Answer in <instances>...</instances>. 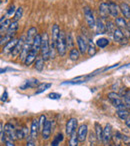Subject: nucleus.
Returning a JSON list of instances; mask_svg holds the SVG:
<instances>
[{
	"label": "nucleus",
	"instance_id": "1",
	"mask_svg": "<svg viewBox=\"0 0 130 146\" xmlns=\"http://www.w3.org/2000/svg\"><path fill=\"white\" fill-rule=\"evenodd\" d=\"M41 36H42V44L40 48V55L45 61H47L50 58V41L46 32L43 33Z\"/></svg>",
	"mask_w": 130,
	"mask_h": 146
},
{
	"label": "nucleus",
	"instance_id": "2",
	"mask_svg": "<svg viewBox=\"0 0 130 146\" xmlns=\"http://www.w3.org/2000/svg\"><path fill=\"white\" fill-rule=\"evenodd\" d=\"M56 50L60 56H64L66 54V50H67V40H66V35H65L64 31L61 30L59 33V36L56 41Z\"/></svg>",
	"mask_w": 130,
	"mask_h": 146
},
{
	"label": "nucleus",
	"instance_id": "3",
	"mask_svg": "<svg viewBox=\"0 0 130 146\" xmlns=\"http://www.w3.org/2000/svg\"><path fill=\"white\" fill-rule=\"evenodd\" d=\"M108 99L111 101L112 105L116 108V109H122V108H127L124 103V101L121 99V96L116 92H110L108 93Z\"/></svg>",
	"mask_w": 130,
	"mask_h": 146
},
{
	"label": "nucleus",
	"instance_id": "4",
	"mask_svg": "<svg viewBox=\"0 0 130 146\" xmlns=\"http://www.w3.org/2000/svg\"><path fill=\"white\" fill-rule=\"evenodd\" d=\"M83 12H84V16H85V19H86V23H87L88 26H89L90 28L95 27L96 19H95V17H94L93 11L88 6H85L83 8Z\"/></svg>",
	"mask_w": 130,
	"mask_h": 146
},
{
	"label": "nucleus",
	"instance_id": "5",
	"mask_svg": "<svg viewBox=\"0 0 130 146\" xmlns=\"http://www.w3.org/2000/svg\"><path fill=\"white\" fill-rule=\"evenodd\" d=\"M78 125V120L76 118H70L66 123V127H65V132L68 136L71 135L73 132L76 131V128Z\"/></svg>",
	"mask_w": 130,
	"mask_h": 146
},
{
	"label": "nucleus",
	"instance_id": "6",
	"mask_svg": "<svg viewBox=\"0 0 130 146\" xmlns=\"http://www.w3.org/2000/svg\"><path fill=\"white\" fill-rule=\"evenodd\" d=\"M113 39L114 41H115L116 43H118V44H124V43L127 42V37L124 35V33L122 32L121 29L119 28H116L115 31L113 32Z\"/></svg>",
	"mask_w": 130,
	"mask_h": 146
},
{
	"label": "nucleus",
	"instance_id": "7",
	"mask_svg": "<svg viewBox=\"0 0 130 146\" xmlns=\"http://www.w3.org/2000/svg\"><path fill=\"white\" fill-rule=\"evenodd\" d=\"M76 40H77L78 49H79L80 53H81V54H85L88 50V42L86 41L85 37L81 36V35H78V36L76 37Z\"/></svg>",
	"mask_w": 130,
	"mask_h": 146
},
{
	"label": "nucleus",
	"instance_id": "8",
	"mask_svg": "<svg viewBox=\"0 0 130 146\" xmlns=\"http://www.w3.org/2000/svg\"><path fill=\"white\" fill-rule=\"evenodd\" d=\"M88 135V127L86 124H82V125L79 126L77 130V136L78 139H79V142H84L87 138Z\"/></svg>",
	"mask_w": 130,
	"mask_h": 146
},
{
	"label": "nucleus",
	"instance_id": "9",
	"mask_svg": "<svg viewBox=\"0 0 130 146\" xmlns=\"http://www.w3.org/2000/svg\"><path fill=\"white\" fill-rule=\"evenodd\" d=\"M99 15L101 17V19H107L108 16L110 15L109 11V6H108L107 2H101L99 5Z\"/></svg>",
	"mask_w": 130,
	"mask_h": 146
},
{
	"label": "nucleus",
	"instance_id": "10",
	"mask_svg": "<svg viewBox=\"0 0 130 146\" xmlns=\"http://www.w3.org/2000/svg\"><path fill=\"white\" fill-rule=\"evenodd\" d=\"M4 129H5V135H6V137H9L11 138V139L15 140L17 139L16 137V129H15V127L12 125L11 123H6L4 126Z\"/></svg>",
	"mask_w": 130,
	"mask_h": 146
},
{
	"label": "nucleus",
	"instance_id": "11",
	"mask_svg": "<svg viewBox=\"0 0 130 146\" xmlns=\"http://www.w3.org/2000/svg\"><path fill=\"white\" fill-rule=\"evenodd\" d=\"M40 130V126H39V120L34 119L31 123L30 127V137L32 139H36L37 136H38V132Z\"/></svg>",
	"mask_w": 130,
	"mask_h": 146
},
{
	"label": "nucleus",
	"instance_id": "12",
	"mask_svg": "<svg viewBox=\"0 0 130 146\" xmlns=\"http://www.w3.org/2000/svg\"><path fill=\"white\" fill-rule=\"evenodd\" d=\"M36 35H37V29L35 28V27L29 28L28 31L26 32V35H25V43H28V44L32 45Z\"/></svg>",
	"mask_w": 130,
	"mask_h": 146
},
{
	"label": "nucleus",
	"instance_id": "13",
	"mask_svg": "<svg viewBox=\"0 0 130 146\" xmlns=\"http://www.w3.org/2000/svg\"><path fill=\"white\" fill-rule=\"evenodd\" d=\"M25 44V35H23L22 37H21L20 39H18V42H17L16 46L14 47V49H13L12 51V56H17V55H20L21 51H22V48L23 46H24Z\"/></svg>",
	"mask_w": 130,
	"mask_h": 146
},
{
	"label": "nucleus",
	"instance_id": "14",
	"mask_svg": "<svg viewBox=\"0 0 130 146\" xmlns=\"http://www.w3.org/2000/svg\"><path fill=\"white\" fill-rule=\"evenodd\" d=\"M51 126H52V123H51L50 120H46V122H45L42 130H41V132H42V138L44 140L49 139V137H50V135H51Z\"/></svg>",
	"mask_w": 130,
	"mask_h": 146
},
{
	"label": "nucleus",
	"instance_id": "15",
	"mask_svg": "<svg viewBox=\"0 0 130 146\" xmlns=\"http://www.w3.org/2000/svg\"><path fill=\"white\" fill-rule=\"evenodd\" d=\"M107 3H108V6H109L110 16L117 18L118 14H119V11H120V7L118 6L115 2H113V1H108Z\"/></svg>",
	"mask_w": 130,
	"mask_h": 146
},
{
	"label": "nucleus",
	"instance_id": "16",
	"mask_svg": "<svg viewBox=\"0 0 130 146\" xmlns=\"http://www.w3.org/2000/svg\"><path fill=\"white\" fill-rule=\"evenodd\" d=\"M17 42H18V39H16V38H12L10 41H9L8 43H6V44L4 45V47H3V53H9V52H11L12 53V51H13V49H14V47L16 46V44H17Z\"/></svg>",
	"mask_w": 130,
	"mask_h": 146
},
{
	"label": "nucleus",
	"instance_id": "17",
	"mask_svg": "<svg viewBox=\"0 0 130 146\" xmlns=\"http://www.w3.org/2000/svg\"><path fill=\"white\" fill-rule=\"evenodd\" d=\"M37 54H38V52H36L35 50H33L32 48H31L30 52L28 53V55H27L26 59L24 60V64L26 65V66H29V65H31L33 62H34L35 60H36L37 58Z\"/></svg>",
	"mask_w": 130,
	"mask_h": 146
},
{
	"label": "nucleus",
	"instance_id": "18",
	"mask_svg": "<svg viewBox=\"0 0 130 146\" xmlns=\"http://www.w3.org/2000/svg\"><path fill=\"white\" fill-rule=\"evenodd\" d=\"M112 127L110 124H106L105 127H104V138H103V142H111V138H112Z\"/></svg>",
	"mask_w": 130,
	"mask_h": 146
},
{
	"label": "nucleus",
	"instance_id": "19",
	"mask_svg": "<svg viewBox=\"0 0 130 146\" xmlns=\"http://www.w3.org/2000/svg\"><path fill=\"white\" fill-rule=\"evenodd\" d=\"M95 29H96V33H97V34H104V33H106L105 24L103 23V21H102L101 18L96 19Z\"/></svg>",
	"mask_w": 130,
	"mask_h": 146
},
{
	"label": "nucleus",
	"instance_id": "20",
	"mask_svg": "<svg viewBox=\"0 0 130 146\" xmlns=\"http://www.w3.org/2000/svg\"><path fill=\"white\" fill-rule=\"evenodd\" d=\"M95 135L97 137L98 141L103 142V138H104V129L102 128V126L100 125L98 122L95 123Z\"/></svg>",
	"mask_w": 130,
	"mask_h": 146
},
{
	"label": "nucleus",
	"instance_id": "21",
	"mask_svg": "<svg viewBox=\"0 0 130 146\" xmlns=\"http://www.w3.org/2000/svg\"><path fill=\"white\" fill-rule=\"evenodd\" d=\"M31 48H32V45L28 44V43H25L24 46H23V48H22V51H21L20 55H19V58H20L21 61H23V62H24V60L26 59L28 53L30 52Z\"/></svg>",
	"mask_w": 130,
	"mask_h": 146
},
{
	"label": "nucleus",
	"instance_id": "22",
	"mask_svg": "<svg viewBox=\"0 0 130 146\" xmlns=\"http://www.w3.org/2000/svg\"><path fill=\"white\" fill-rule=\"evenodd\" d=\"M120 7V11L123 14L124 18L126 19H130V6L125 2H122L121 4L119 5Z\"/></svg>",
	"mask_w": 130,
	"mask_h": 146
},
{
	"label": "nucleus",
	"instance_id": "23",
	"mask_svg": "<svg viewBox=\"0 0 130 146\" xmlns=\"http://www.w3.org/2000/svg\"><path fill=\"white\" fill-rule=\"evenodd\" d=\"M41 44H42V36L40 34H37L32 43V49L36 52H39L41 48Z\"/></svg>",
	"mask_w": 130,
	"mask_h": 146
},
{
	"label": "nucleus",
	"instance_id": "24",
	"mask_svg": "<svg viewBox=\"0 0 130 146\" xmlns=\"http://www.w3.org/2000/svg\"><path fill=\"white\" fill-rule=\"evenodd\" d=\"M18 22L17 21H12L10 24V26H9L8 30L6 31V35H9V36L13 37L15 35V33H16V31L18 30Z\"/></svg>",
	"mask_w": 130,
	"mask_h": 146
},
{
	"label": "nucleus",
	"instance_id": "25",
	"mask_svg": "<svg viewBox=\"0 0 130 146\" xmlns=\"http://www.w3.org/2000/svg\"><path fill=\"white\" fill-rule=\"evenodd\" d=\"M39 82L37 79H30V80H26L24 83V85L21 86V89L24 90L27 89V88H33V87H36L37 85H39Z\"/></svg>",
	"mask_w": 130,
	"mask_h": 146
},
{
	"label": "nucleus",
	"instance_id": "26",
	"mask_svg": "<svg viewBox=\"0 0 130 146\" xmlns=\"http://www.w3.org/2000/svg\"><path fill=\"white\" fill-rule=\"evenodd\" d=\"M44 59L40 56H37L36 60H35V63H34V68L36 69L37 71H42L43 68H44Z\"/></svg>",
	"mask_w": 130,
	"mask_h": 146
},
{
	"label": "nucleus",
	"instance_id": "27",
	"mask_svg": "<svg viewBox=\"0 0 130 146\" xmlns=\"http://www.w3.org/2000/svg\"><path fill=\"white\" fill-rule=\"evenodd\" d=\"M120 132L119 131H116V133H114L112 135L111 138V142L113 143V146H120L121 145V136H120Z\"/></svg>",
	"mask_w": 130,
	"mask_h": 146
},
{
	"label": "nucleus",
	"instance_id": "28",
	"mask_svg": "<svg viewBox=\"0 0 130 146\" xmlns=\"http://www.w3.org/2000/svg\"><path fill=\"white\" fill-rule=\"evenodd\" d=\"M117 115L121 120L125 121L129 117V111L127 108H122V109H117Z\"/></svg>",
	"mask_w": 130,
	"mask_h": 146
},
{
	"label": "nucleus",
	"instance_id": "29",
	"mask_svg": "<svg viewBox=\"0 0 130 146\" xmlns=\"http://www.w3.org/2000/svg\"><path fill=\"white\" fill-rule=\"evenodd\" d=\"M80 51L79 49H76V48H72L69 52V58L71 59L72 61H76L79 59V56H80Z\"/></svg>",
	"mask_w": 130,
	"mask_h": 146
},
{
	"label": "nucleus",
	"instance_id": "30",
	"mask_svg": "<svg viewBox=\"0 0 130 146\" xmlns=\"http://www.w3.org/2000/svg\"><path fill=\"white\" fill-rule=\"evenodd\" d=\"M11 24V21L9 19H5L3 22H1V26H0V32H1V36H3L5 31L8 30L9 26Z\"/></svg>",
	"mask_w": 130,
	"mask_h": 146
},
{
	"label": "nucleus",
	"instance_id": "31",
	"mask_svg": "<svg viewBox=\"0 0 130 146\" xmlns=\"http://www.w3.org/2000/svg\"><path fill=\"white\" fill-rule=\"evenodd\" d=\"M52 86V84L51 83H41L38 85V87H37V90L36 92H35V94H40L42 93V92H44L45 90L49 89V88Z\"/></svg>",
	"mask_w": 130,
	"mask_h": 146
},
{
	"label": "nucleus",
	"instance_id": "32",
	"mask_svg": "<svg viewBox=\"0 0 130 146\" xmlns=\"http://www.w3.org/2000/svg\"><path fill=\"white\" fill-rule=\"evenodd\" d=\"M108 44H109V40L107 38H105V37L97 39V41H96V45L99 48H105V47L108 46Z\"/></svg>",
	"mask_w": 130,
	"mask_h": 146
},
{
	"label": "nucleus",
	"instance_id": "33",
	"mask_svg": "<svg viewBox=\"0 0 130 146\" xmlns=\"http://www.w3.org/2000/svg\"><path fill=\"white\" fill-rule=\"evenodd\" d=\"M78 143H79V139H78L77 133H76V131H75L70 135L69 146H78Z\"/></svg>",
	"mask_w": 130,
	"mask_h": 146
},
{
	"label": "nucleus",
	"instance_id": "34",
	"mask_svg": "<svg viewBox=\"0 0 130 146\" xmlns=\"http://www.w3.org/2000/svg\"><path fill=\"white\" fill-rule=\"evenodd\" d=\"M115 23L111 22V21H107L105 24V27H106V33H108V34H113V32L115 31V29L117 28V27H115Z\"/></svg>",
	"mask_w": 130,
	"mask_h": 146
},
{
	"label": "nucleus",
	"instance_id": "35",
	"mask_svg": "<svg viewBox=\"0 0 130 146\" xmlns=\"http://www.w3.org/2000/svg\"><path fill=\"white\" fill-rule=\"evenodd\" d=\"M96 52H97V50L95 48V45L92 42V40H89V42H88V50H87L88 55L89 56H94L96 54Z\"/></svg>",
	"mask_w": 130,
	"mask_h": 146
},
{
	"label": "nucleus",
	"instance_id": "36",
	"mask_svg": "<svg viewBox=\"0 0 130 146\" xmlns=\"http://www.w3.org/2000/svg\"><path fill=\"white\" fill-rule=\"evenodd\" d=\"M62 140H63V134L62 133L56 134V136L53 138L52 142H51V146H58L60 144V142H62Z\"/></svg>",
	"mask_w": 130,
	"mask_h": 146
},
{
	"label": "nucleus",
	"instance_id": "37",
	"mask_svg": "<svg viewBox=\"0 0 130 146\" xmlns=\"http://www.w3.org/2000/svg\"><path fill=\"white\" fill-rule=\"evenodd\" d=\"M88 138H89L90 145H91V146H96V145H97L98 139H97V137H96L95 133H93V132H90L89 135H88Z\"/></svg>",
	"mask_w": 130,
	"mask_h": 146
},
{
	"label": "nucleus",
	"instance_id": "38",
	"mask_svg": "<svg viewBox=\"0 0 130 146\" xmlns=\"http://www.w3.org/2000/svg\"><path fill=\"white\" fill-rule=\"evenodd\" d=\"M22 15H23V8L22 7H19V8L16 9V12H15L14 17H13V21H17L18 22V20H20Z\"/></svg>",
	"mask_w": 130,
	"mask_h": 146
},
{
	"label": "nucleus",
	"instance_id": "39",
	"mask_svg": "<svg viewBox=\"0 0 130 146\" xmlns=\"http://www.w3.org/2000/svg\"><path fill=\"white\" fill-rule=\"evenodd\" d=\"M0 136H1V142H5V129L3 128V123L2 122H0Z\"/></svg>",
	"mask_w": 130,
	"mask_h": 146
},
{
	"label": "nucleus",
	"instance_id": "40",
	"mask_svg": "<svg viewBox=\"0 0 130 146\" xmlns=\"http://www.w3.org/2000/svg\"><path fill=\"white\" fill-rule=\"evenodd\" d=\"M16 137H17V139H19V140L25 138L24 132H23V128H18V129H16Z\"/></svg>",
	"mask_w": 130,
	"mask_h": 146
},
{
	"label": "nucleus",
	"instance_id": "41",
	"mask_svg": "<svg viewBox=\"0 0 130 146\" xmlns=\"http://www.w3.org/2000/svg\"><path fill=\"white\" fill-rule=\"evenodd\" d=\"M66 40H67V47L68 48H73V40H72V37H71V34H68L66 36Z\"/></svg>",
	"mask_w": 130,
	"mask_h": 146
},
{
	"label": "nucleus",
	"instance_id": "42",
	"mask_svg": "<svg viewBox=\"0 0 130 146\" xmlns=\"http://www.w3.org/2000/svg\"><path fill=\"white\" fill-rule=\"evenodd\" d=\"M120 136H121V140H122V142H124V144L128 145V144L130 143V137L128 135H125V134H120Z\"/></svg>",
	"mask_w": 130,
	"mask_h": 146
},
{
	"label": "nucleus",
	"instance_id": "43",
	"mask_svg": "<svg viewBox=\"0 0 130 146\" xmlns=\"http://www.w3.org/2000/svg\"><path fill=\"white\" fill-rule=\"evenodd\" d=\"M48 97L50 98V99H54V100L60 99V98H61V94L56 93V92H52V93L48 94Z\"/></svg>",
	"mask_w": 130,
	"mask_h": 146
},
{
	"label": "nucleus",
	"instance_id": "44",
	"mask_svg": "<svg viewBox=\"0 0 130 146\" xmlns=\"http://www.w3.org/2000/svg\"><path fill=\"white\" fill-rule=\"evenodd\" d=\"M45 122H46V117H45V115H41L40 118H39V126H40V130H42Z\"/></svg>",
	"mask_w": 130,
	"mask_h": 146
},
{
	"label": "nucleus",
	"instance_id": "45",
	"mask_svg": "<svg viewBox=\"0 0 130 146\" xmlns=\"http://www.w3.org/2000/svg\"><path fill=\"white\" fill-rule=\"evenodd\" d=\"M5 145L6 146H15L14 140L9 137H5Z\"/></svg>",
	"mask_w": 130,
	"mask_h": 146
},
{
	"label": "nucleus",
	"instance_id": "46",
	"mask_svg": "<svg viewBox=\"0 0 130 146\" xmlns=\"http://www.w3.org/2000/svg\"><path fill=\"white\" fill-rule=\"evenodd\" d=\"M15 12H16V9H15L14 5H11V6L8 8V10H7V15L15 14Z\"/></svg>",
	"mask_w": 130,
	"mask_h": 146
},
{
	"label": "nucleus",
	"instance_id": "47",
	"mask_svg": "<svg viewBox=\"0 0 130 146\" xmlns=\"http://www.w3.org/2000/svg\"><path fill=\"white\" fill-rule=\"evenodd\" d=\"M25 146H35V143H34V141H32V140H27L26 145Z\"/></svg>",
	"mask_w": 130,
	"mask_h": 146
},
{
	"label": "nucleus",
	"instance_id": "48",
	"mask_svg": "<svg viewBox=\"0 0 130 146\" xmlns=\"http://www.w3.org/2000/svg\"><path fill=\"white\" fill-rule=\"evenodd\" d=\"M23 132H24V136H25V138H27L28 139V129H27L26 127H23Z\"/></svg>",
	"mask_w": 130,
	"mask_h": 146
},
{
	"label": "nucleus",
	"instance_id": "49",
	"mask_svg": "<svg viewBox=\"0 0 130 146\" xmlns=\"http://www.w3.org/2000/svg\"><path fill=\"white\" fill-rule=\"evenodd\" d=\"M125 124H126V126H127L128 128H130V117H128L127 119L125 120Z\"/></svg>",
	"mask_w": 130,
	"mask_h": 146
},
{
	"label": "nucleus",
	"instance_id": "50",
	"mask_svg": "<svg viewBox=\"0 0 130 146\" xmlns=\"http://www.w3.org/2000/svg\"><path fill=\"white\" fill-rule=\"evenodd\" d=\"M103 144H104V146H113L111 142H103Z\"/></svg>",
	"mask_w": 130,
	"mask_h": 146
},
{
	"label": "nucleus",
	"instance_id": "51",
	"mask_svg": "<svg viewBox=\"0 0 130 146\" xmlns=\"http://www.w3.org/2000/svg\"><path fill=\"white\" fill-rule=\"evenodd\" d=\"M6 96H7V92H5V93L3 94V97H2V101H5V100H6Z\"/></svg>",
	"mask_w": 130,
	"mask_h": 146
},
{
	"label": "nucleus",
	"instance_id": "52",
	"mask_svg": "<svg viewBox=\"0 0 130 146\" xmlns=\"http://www.w3.org/2000/svg\"><path fill=\"white\" fill-rule=\"evenodd\" d=\"M127 67H130V63H129V64H126L125 65V66H122V67H120V68H127Z\"/></svg>",
	"mask_w": 130,
	"mask_h": 146
},
{
	"label": "nucleus",
	"instance_id": "53",
	"mask_svg": "<svg viewBox=\"0 0 130 146\" xmlns=\"http://www.w3.org/2000/svg\"><path fill=\"white\" fill-rule=\"evenodd\" d=\"M127 29H128V31H129V33H130V22H128V24H127Z\"/></svg>",
	"mask_w": 130,
	"mask_h": 146
},
{
	"label": "nucleus",
	"instance_id": "54",
	"mask_svg": "<svg viewBox=\"0 0 130 146\" xmlns=\"http://www.w3.org/2000/svg\"><path fill=\"white\" fill-rule=\"evenodd\" d=\"M127 146H130V143H129V144H128V145H127Z\"/></svg>",
	"mask_w": 130,
	"mask_h": 146
}]
</instances>
